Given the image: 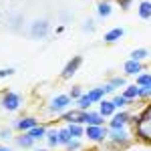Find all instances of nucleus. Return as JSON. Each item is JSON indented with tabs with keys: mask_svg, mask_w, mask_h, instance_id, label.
I'll return each instance as SVG.
<instances>
[{
	"mask_svg": "<svg viewBox=\"0 0 151 151\" xmlns=\"http://www.w3.org/2000/svg\"><path fill=\"white\" fill-rule=\"evenodd\" d=\"M47 141H48V145L50 147H57L58 145V131H47Z\"/></svg>",
	"mask_w": 151,
	"mask_h": 151,
	"instance_id": "26",
	"label": "nucleus"
},
{
	"mask_svg": "<svg viewBox=\"0 0 151 151\" xmlns=\"http://www.w3.org/2000/svg\"><path fill=\"white\" fill-rule=\"evenodd\" d=\"M85 123L87 125H95V127H103L105 117L99 111H85Z\"/></svg>",
	"mask_w": 151,
	"mask_h": 151,
	"instance_id": "7",
	"label": "nucleus"
},
{
	"mask_svg": "<svg viewBox=\"0 0 151 151\" xmlns=\"http://www.w3.org/2000/svg\"><path fill=\"white\" fill-rule=\"evenodd\" d=\"M139 91H141V87H137V85H127L125 91H123V97L133 103L135 99H139Z\"/></svg>",
	"mask_w": 151,
	"mask_h": 151,
	"instance_id": "14",
	"label": "nucleus"
},
{
	"mask_svg": "<svg viewBox=\"0 0 151 151\" xmlns=\"http://www.w3.org/2000/svg\"><path fill=\"white\" fill-rule=\"evenodd\" d=\"M137 12H139V18L149 20L151 18V2L149 0H143V2L139 4V8H137Z\"/></svg>",
	"mask_w": 151,
	"mask_h": 151,
	"instance_id": "16",
	"label": "nucleus"
},
{
	"mask_svg": "<svg viewBox=\"0 0 151 151\" xmlns=\"http://www.w3.org/2000/svg\"><path fill=\"white\" fill-rule=\"evenodd\" d=\"M81 63H83V57H79V55L73 57L69 63L65 65V69H63V73H60V77H63V79H70V77L77 73V69L81 67Z\"/></svg>",
	"mask_w": 151,
	"mask_h": 151,
	"instance_id": "4",
	"label": "nucleus"
},
{
	"mask_svg": "<svg viewBox=\"0 0 151 151\" xmlns=\"http://www.w3.org/2000/svg\"><path fill=\"white\" fill-rule=\"evenodd\" d=\"M85 30H87V32H93V30H95L93 20H87V24H85Z\"/></svg>",
	"mask_w": 151,
	"mask_h": 151,
	"instance_id": "33",
	"label": "nucleus"
},
{
	"mask_svg": "<svg viewBox=\"0 0 151 151\" xmlns=\"http://www.w3.org/2000/svg\"><path fill=\"white\" fill-rule=\"evenodd\" d=\"M87 95H89V99H91L93 103H101L105 99V89L103 87H95V89H91Z\"/></svg>",
	"mask_w": 151,
	"mask_h": 151,
	"instance_id": "17",
	"label": "nucleus"
},
{
	"mask_svg": "<svg viewBox=\"0 0 151 151\" xmlns=\"http://www.w3.org/2000/svg\"><path fill=\"white\" fill-rule=\"evenodd\" d=\"M70 101H73V99H70L69 95H57V97L50 101L48 107H50V111H52V113H60V111H65V109L70 105Z\"/></svg>",
	"mask_w": 151,
	"mask_h": 151,
	"instance_id": "3",
	"label": "nucleus"
},
{
	"mask_svg": "<svg viewBox=\"0 0 151 151\" xmlns=\"http://www.w3.org/2000/svg\"><path fill=\"white\" fill-rule=\"evenodd\" d=\"M123 70H125V75H129V77H135V75H141L143 67H141L139 60H131V58H129L127 63L123 65Z\"/></svg>",
	"mask_w": 151,
	"mask_h": 151,
	"instance_id": "9",
	"label": "nucleus"
},
{
	"mask_svg": "<svg viewBox=\"0 0 151 151\" xmlns=\"http://www.w3.org/2000/svg\"><path fill=\"white\" fill-rule=\"evenodd\" d=\"M83 95H85V93H83L81 87H73V89H70V95H69V97H70V99H79V97H83Z\"/></svg>",
	"mask_w": 151,
	"mask_h": 151,
	"instance_id": "27",
	"label": "nucleus"
},
{
	"mask_svg": "<svg viewBox=\"0 0 151 151\" xmlns=\"http://www.w3.org/2000/svg\"><path fill=\"white\" fill-rule=\"evenodd\" d=\"M20 105H22V97L18 93L8 91V93L2 95V107H4L6 111H16V109H20Z\"/></svg>",
	"mask_w": 151,
	"mask_h": 151,
	"instance_id": "2",
	"label": "nucleus"
},
{
	"mask_svg": "<svg viewBox=\"0 0 151 151\" xmlns=\"http://www.w3.org/2000/svg\"><path fill=\"white\" fill-rule=\"evenodd\" d=\"M109 139L113 141V143L125 145V143H129L131 135H129V133L125 131V129H109Z\"/></svg>",
	"mask_w": 151,
	"mask_h": 151,
	"instance_id": "6",
	"label": "nucleus"
},
{
	"mask_svg": "<svg viewBox=\"0 0 151 151\" xmlns=\"http://www.w3.org/2000/svg\"><path fill=\"white\" fill-rule=\"evenodd\" d=\"M70 139H73V135H70V131H69L67 127L58 131V143H63V145H69Z\"/></svg>",
	"mask_w": 151,
	"mask_h": 151,
	"instance_id": "24",
	"label": "nucleus"
},
{
	"mask_svg": "<svg viewBox=\"0 0 151 151\" xmlns=\"http://www.w3.org/2000/svg\"><path fill=\"white\" fill-rule=\"evenodd\" d=\"M111 101H113V105H115L117 109H125V107L131 103V101H127V99H125L123 95H115V97H113Z\"/></svg>",
	"mask_w": 151,
	"mask_h": 151,
	"instance_id": "25",
	"label": "nucleus"
},
{
	"mask_svg": "<svg viewBox=\"0 0 151 151\" xmlns=\"http://www.w3.org/2000/svg\"><path fill=\"white\" fill-rule=\"evenodd\" d=\"M91 105H93V101L89 99V95H83V97L77 99V109H79V111H89Z\"/></svg>",
	"mask_w": 151,
	"mask_h": 151,
	"instance_id": "20",
	"label": "nucleus"
},
{
	"mask_svg": "<svg viewBox=\"0 0 151 151\" xmlns=\"http://www.w3.org/2000/svg\"><path fill=\"white\" fill-rule=\"evenodd\" d=\"M48 22L47 20H35L32 26H30V35L35 36V38H45L48 35Z\"/></svg>",
	"mask_w": 151,
	"mask_h": 151,
	"instance_id": "5",
	"label": "nucleus"
},
{
	"mask_svg": "<svg viewBox=\"0 0 151 151\" xmlns=\"http://www.w3.org/2000/svg\"><path fill=\"white\" fill-rule=\"evenodd\" d=\"M26 133H28L35 141L36 139H45V137H47V127H45V125H36V127H32L30 131H26Z\"/></svg>",
	"mask_w": 151,
	"mask_h": 151,
	"instance_id": "18",
	"label": "nucleus"
},
{
	"mask_svg": "<svg viewBox=\"0 0 151 151\" xmlns=\"http://www.w3.org/2000/svg\"><path fill=\"white\" fill-rule=\"evenodd\" d=\"M137 87H151V73L137 75Z\"/></svg>",
	"mask_w": 151,
	"mask_h": 151,
	"instance_id": "23",
	"label": "nucleus"
},
{
	"mask_svg": "<svg viewBox=\"0 0 151 151\" xmlns=\"http://www.w3.org/2000/svg\"><path fill=\"white\" fill-rule=\"evenodd\" d=\"M117 4H119L123 10H129V8H131V4H133V0H117Z\"/></svg>",
	"mask_w": 151,
	"mask_h": 151,
	"instance_id": "30",
	"label": "nucleus"
},
{
	"mask_svg": "<svg viewBox=\"0 0 151 151\" xmlns=\"http://www.w3.org/2000/svg\"><path fill=\"white\" fill-rule=\"evenodd\" d=\"M139 97H141V99H147V97H151V87H141Z\"/></svg>",
	"mask_w": 151,
	"mask_h": 151,
	"instance_id": "31",
	"label": "nucleus"
},
{
	"mask_svg": "<svg viewBox=\"0 0 151 151\" xmlns=\"http://www.w3.org/2000/svg\"><path fill=\"white\" fill-rule=\"evenodd\" d=\"M85 135H87V139L93 141V143H101V141H105L107 137H109V129L105 127H95V125H87V129H85Z\"/></svg>",
	"mask_w": 151,
	"mask_h": 151,
	"instance_id": "1",
	"label": "nucleus"
},
{
	"mask_svg": "<svg viewBox=\"0 0 151 151\" xmlns=\"http://www.w3.org/2000/svg\"><path fill=\"white\" fill-rule=\"evenodd\" d=\"M16 143H18L20 147H32V145H35V139H32L28 133H24L20 137H16Z\"/></svg>",
	"mask_w": 151,
	"mask_h": 151,
	"instance_id": "22",
	"label": "nucleus"
},
{
	"mask_svg": "<svg viewBox=\"0 0 151 151\" xmlns=\"http://www.w3.org/2000/svg\"><path fill=\"white\" fill-rule=\"evenodd\" d=\"M81 113L83 111H79V109H73V111H67V113H63V121L65 123H79L81 121Z\"/></svg>",
	"mask_w": 151,
	"mask_h": 151,
	"instance_id": "15",
	"label": "nucleus"
},
{
	"mask_svg": "<svg viewBox=\"0 0 151 151\" xmlns=\"http://www.w3.org/2000/svg\"><path fill=\"white\" fill-rule=\"evenodd\" d=\"M70 131V135H73V139H81L83 135H85V127L83 125H79V123H69V127H67Z\"/></svg>",
	"mask_w": 151,
	"mask_h": 151,
	"instance_id": "19",
	"label": "nucleus"
},
{
	"mask_svg": "<svg viewBox=\"0 0 151 151\" xmlns=\"http://www.w3.org/2000/svg\"><path fill=\"white\" fill-rule=\"evenodd\" d=\"M38 151H48V149H38Z\"/></svg>",
	"mask_w": 151,
	"mask_h": 151,
	"instance_id": "37",
	"label": "nucleus"
},
{
	"mask_svg": "<svg viewBox=\"0 0 151 151\" xmlns=\"http://www.w3.org/2000/svg\"><path fill=\"white\" fill-rule=\"evenodd\" d=\"M36 125H38V121H36L35 117H24V119H20V121L14 123V127L20 129V131H30V129L36 127Z\"/></svg>",
	"mask_w": 151,
	"mask_h": 151,
	"instance_id": "10",
	"label": "nucleus"
},
{
	"mask_svg": "<svg viewBox=\"0 0 151 151\" xmlns=\"http://www.w3.org/2000/svg\"><path fill=\"white\" fill-rule=\"evenodd\" d=\"M151 52L149 50H147V48H135V50H133V52H131V60H143V58H147L149 57Z\"/></svg>",
	"mask_w": 151,
	"mask_h": 151,
	"instance_id": "21",
	"label": "nucleus"
},
{
	"mask_svg": "<svg viewBox=\"0 0 151 151\" xmlns=\"http://www.w3.org/2000/svg\"><path fill=\"white\" fill-rule=\"evenodd\" d=\"M115 105H113V101H107V99H103L101 103H99V113L103 117H113L115 115Z\"/></svg>",
	"mask_w": 151,
	"mask_h": 151,
	"instance_id": "12",
	"label": "nucleus"
},
{
	"mask_svg": "<svg viewBox=\"0 0 151 151\" xmlns=\"http://www.w3.org/2000/svg\"><path fill=\"white\" fill-rule=\"evenodd\" d=\"M111 12H113V4H111L109 0H105V2H99V4H97V16H99V18H109Z\"/></svg>",
	"mask_w": 151,
	"mask_h": 151,
	"instance_id": "13",
	"label": "nucleus"
},
{
	"mask_svg": "<svg viewBox=\"0 0 151 151\" xmlns=\"http://www.w3.org/2000/svg\"><path fill=\"white\" fill-rule=\"evenodd\" d=\"M0 151H10V149H8V147H2V145H0Z\"/></svg>",
	"mask_w": 151,
	"mask_h": 151,
	"instance_id": "36",
	"label": "nucleus"
},
{
	"mask_svg": "<svg viewBox=\"0 0 151 151\" xmlns=\"http://www.w3.org/2000/svg\"><path fill=\"white\" fill-rule=\"evenodd\" d=\"M123 35H125V30H123L121 26H115V28H111L109 32H105L103 40L105 42H117L119 38H123Z\"/></svg>",
	"mask_w": 151,
	"mask_h": 151,
	"instance_id": "11",
	"label": "nucleus"
},
{
	"mask_svg": "<svg viewBox=\"0 0 151 151\" xmlns=\"http://www.w3.org/2000/svg\"><path fill=\"white\" fill-rule=\"evenodd\" d=\"M149 123H151V119H149Z\"/></svg>",
	"mask_w": 151,
	"mask_h": 151,
	"instance_id": "38",
	"label": "nucleus"
},
{
	"mask_svg": "<svg viewBox=\"0 0 151 151\" xmlns=\"http://www.w3.org/2000/svg\"><path fill=\"white\" fill-rule=\"evenodd\" d=\"M103 89H105V95H107V93H113V91H115V87H113L111 83H107V85H103Z\"/></svg>",
	"mask_w": 151,
	"mask_h": 151,
	"instance_id": "34",
	"label": "nucleus"
},
{
	"mask_svg": "<svg viewBox=\"0 0 151 151\" xmlns=\"http://www.w3.org/2000/svg\"><path fill=\"white\" fill-rule=\"evenodd\" d=\"M0 137H2V139H8V137H10V129H4V131L0 133Z\"/></svg>",
	"mask_w": 151,
	"mask_h": 151,
	"instance_id": "35",
	"label": "nucleus"
},
{
	"mask_svg": "<svg viewBox=\"0 0 151 151\" xmlns=\"http://www.w3.org/2000/svg\"><path fill=\"white\" fill-rule=\"evenodd\" d=\"M77 149H81V141L79 139H70V143L67 145V151H77Z\"/></svg>",
	"mask_w": 151,
	"mask_h": 151,
	"instance_id": "29",
	"label": "nucleus"
},
{
	"mask_svg": "<svg viewBox=\"0 0 151 151\" xmlns=\"http://www.w3.org/2000/svg\"><path fill=\"white\" fill-rule=\"evenodd\" d=\"M111 85H113V87H127V83H125V79H123V77H115V79H111Z\"/></svg>",
	"mask_w": 151,
	"mask_h": 151,
	"instance_id": "28",
	"label": "nucleus"
},
{
	"mask_svg": "<svg viewBox=\"0 0 151 151\" xmlns=\"http://www.w3.org/2000/svg\"><path fill=\"white\" fill-rule=\"evenodd\" d=\"M10 75H14V69H0V79L10 77Z\"/></svg>",
	"mask_w": 151,
	"mask_h": 151,
	"instance_id": "32",
	"label": "nucleus"
},
{
	"mask_svg": "<svg viewBox=\"0 0 151 151\" xmlns=\"http://www.w3.org/2000/svg\"><path fill=\"white\" fill-rule=\"evenodd\" d=\"M129 123V113L121 111V113H115L111 123H109V129H125V125Z\"/></svg>",
	"mask_w": 151,
	"mask_h": 151,
	"instance_id": "8",
	"label": "nucleus"
}]
</instances>
